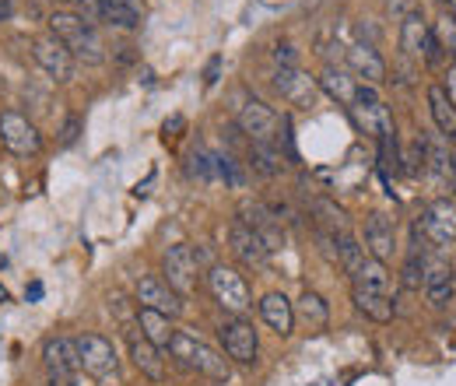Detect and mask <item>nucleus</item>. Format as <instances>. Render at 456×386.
<instances>
[{"label":"nucleus","mask_w":456,"mask_h":386,"mask_svg":"<svg viewBox=\"0 0 456 386\" xmlns=\"http://www.w3.org/2000/svg\"><path fill=\"white\" fill-rule=\"evenodd\" d=\"M166 351H169V355L179 362V365H183V369H193V373L211 376V380H218V383H225V380H228L225 355H218L211 344H204V341H200V337H193V333L175 331Z\"/></svg>","instance_id":"f257e3e1"},{"label":"nucleus","mask_w":456,"mask_h":386,"mask_svg":"<svg viewBox=\"0 0 456 386\" xmlns=\"http://www.w3.org/2000/svg\"><path fill=\"white\" fill-rule=\"evenodd\" d=\"M208 288L215 295V302L232 313V316H242L253 309V295H249V284L246 277L239 275L235 267H225V264H215L211 275H208Z\"/></svg>","instance_id":"f03ea898"},{"label":"nucleus","mask_w":456,"mask_h":386,"mask_svg":"<svg viewBox=\"0 0 456 386\" xmlns=\"http://www.w3.org/2000/svg\"><path fill=\"white\" fill-rule=\"evenodd\" d=\"M0 141H4V148H7L11 155H18V159H28V155H39V152H43V134H39V127H36L28 116H21V112H14V110L0 112Z\"/></svg>","instance_id":"7ed1b4c3"},{"label":"nucleus","mask_w":456,"mask_h":386,"mask_svg":"<svg viewBox=\"0 0 456 386\" xmlns=\"http://www.w3.org/2000/svg\"><path fill=\"white\" fill-rule=\"evenodd\" d=\"M162 281L169 284L172 292L179 295V299H186V295H193L197 292V275H200V264H197V253L186 246V242H179V246H169L166 250V257H162Z\"/></svg>","instance_id":"20e7f679"},{"label":"nucleus","mask_w":456,"mask_h":386,"mask_svg":"<svg viewBox=\"0 0 456 386\" xmlns=\"http://www.w3.org/2000/svg\"><path fill=\"white\" fill-rule=\"evenodd\" d=\"M235 119H239V130L249 137V144H278L281 119L264 99H246L235 112Z\"/></svg>","instance_id":"39448f33"},{"label":"nucleus","mask_w":456,"mask_h":386,"mask_svg":"<svg viewBox=\"0 0 456 386\" xmlns=\"http://www.w3.org/2000/svg\"><path fill=\"white\" fill-rule=\"evenodd\" d=\"M74 344H77V362L88 376H113L119 369L113 341H106L102 333H81L74 337Z\"/></svg>","instance_id":"423d86ee"},{"label":"nucleus","mask_w":456,"mask_h":386,"mask_svg":"<svg viewBox=\"0 0 456 386\" xmlns=\"http://www.w3.org/2000/svg\"><path fill=\"white\" fill-rule=\"evenodd\" d=\"M274 88L281 92L288 106L295 110H313L316 99H320V85L316 78H309L302 67H278L274 70Z\"/></svg>","instance_id":"0eeeda50"},{"label":"nucleus","mask_w":456,"mask_h":386,"mask_svg":"<svg viewBox=\"0 0 456 386\" xmlns=\"http://www.w3.org/2000/svg\"><path fill=\"white\" fill-rule=\"evenodd\" d=\"M134 299H137L141 309H155V313H162V316H169V320H175V316L183 313V299L172 292L162 277H155V275L137 277Z\"/></svg>","instance_id":"6e6552de"},{"label":"nucleus","mask_w":456,"mask_h":386,"mask_svg":"<svg viewBox=\"0 0 456 386\" xmlns=\"http://www.w3.org/2000/svg\"><path fill=\"white\" fill-rule=\"evenodd\" d=\"M418 228L425 232L428 242H436L439 250L456 242V204L450 201H432L421 215H418Z\"/></svg>","instance_id":"1a4fd4ad"},{"label":"nucleus","mask_w":456,"mask_h":386,"mask_svg":"<svg viewBox=\"0 0 456 386\" xmlns=\"http://www.w3.org/2000/svg\"><path fill=\"white\" fill-rule=\"evenodd\" d=\"M222 344H225V355L239 365H253L256 362V351H260V337L253 331V324H246L242 316H232L222 324Z\"/></svg>","instance_id":"9d476101"},{"label":"nucleus","mask_w":456,"mask_h":386,"mask_svg":"<svg viewBox=\"0 0 456 386\" xmlns=\"http://www.w3.org/2000/svg\"><path fill=\"white\" fill-rule=\"evenodd\" d=\"M239 221H246V225L264 239L267 253H274V250L285 246V228H281L278 215H274L267 204H260V201H246V204L239 208Z\"/></svg>","instance_id":"9b49d317"},{"label":"nucleus","mask_w":456,"mask_h":386,"mask_svg":"<svg viewBox=\"0 0 456 386\" xmlns=\"http://www.w3.org/2000/svg\"><path fill=\"white\" fill-rule=\"evenodd\" d=\"M32 56H36V63H39L53 81H70V78H74V56H70V50L60 43L57 36H39V39L32 43Z\"/></svg>","instance_id":"f8f14e48"},{"label":"nucleus","mask_w":456,"mask_h":386,"mask_svg":"<svg viewBox=\"0 0 456 386\" xmlns=\"http://www.w3.org/2000/svg\"><path fill=\"white\" fill-rule=\"evenodd\" d=\"M394 250H397V228L394 221L387 218L383 211L369 215L365 218V253L379 264H390L394 260Z\"/></svg>","instance_id":"ddd939ff"},{"label":"nucleus","mask_w":456,"mask_h":386,"mask_svg":"<svg viewBox=\"0 0 456 386\" xmlns=\"http://www.w3.org/2000/svg\"><path fill=\"white\" fill-rule=\"evenodd\" d=\"M418 144H421V162L425 168L439 179V183H453V152H450V141L436 130V134H418Z\"/></svg>","instance_id":"4468645a"},{"label":"nucleus","mask_w":456,"mask_h":386,"mask_svg":"<svg viewBox=\"0 0 456 386\" xmlns=\"http://www.w3.org/2000/svg\"><path fill=\"white\" fill-rule=\"evenodd\" d=\"M228 250L246 267H264L267 264V246H264V239L246 221H232V228H228Z\"/></svg>","instance_id":"2eb2a0df"},{"label":"nucleus","mask_w":456,"mask_h":386,"mask_svg":"<svg viewBox=\"0 0 456 386\" xmlns=\"http://www.w3.org/2000/svg\"><path fill=\"white\" fill-rule=\"evenodd\" d=\"M43 365H46L50 380H53V376H74V373H81L74 337H63V333H60V337H50V341L43 344Z\"/></svg>","instance_id":"dca6fc26"},{"label":"nucleus","mask_w":456,"mask_h":386,"mask_svg":"<svg viewBox=\"0 0 456 386\" xmlns=\"http://www.w3.org/2000/svg\"><path fill=\"white\" fill-rule=\"evenodd\" d=\"M347 67H351L354 78H362V85H379V81H387V63H383V56L376 53L372 46H365V43L347 46Z\"/></svg>","instance_id":"f3484780"},{"label":"nucleus","mask_w":456,"mask_h":386,"mask_svg":"<svg viewBox=\"0 0 456 386\" xmlns=\"http://www.w3.org/2000/svg\"><path fill=\"white\" fill-rule=\"evenodd\" d=\"M260 316H264V324L278 337H288V333L295 331V309H291L285 292H267L260 299Z\"/></svg>","instance_id":"a211bd4d"},{"label":"nucleus","mask_w":456,"mask_h":386,"mask_svg":"<svg viewBox=\"0 0 456 386\" xmlns=\"http://www.w3.org/2000/svg\"><path fill=\"white\" fill-rule=\"evenodd\" d=\"M130 358L134 365L151 380V383H162L166 380V362H162V351L144 337V333L130 331Z\"/></svg>","instance_id":"6ab92c4d"},{"label":"nucleus","mask_w":456,"mask_h":386,"mask_svg":"<svg viewBox=\"0 0 456 386\" xmlns=\"http://www.w3.org/2000/svg\"><path fill=\"white\" fill-rule=\"evenodd\" d=\"M99 18L113 29H141L144 21V0H99Z\"/></svg>","instance_id":"aec40b11"},{"label":"nucleus","mask_w":456,"mask_h":386,"mask_svg":"<svg viewBox=\"0 0 456 386\" xmlns=\"http://www.w3.org/2000/svg\"><path fill=\"white\" fill-rule=\"evenodd\" d=\"M295 309V324H302L305 331H323L330 324V306L320 292H302L298 302H291Z\"/></svg>","instance_id":"412c9836"},{"label":"nucleus","mask_w":456,"mask_h":386,"mask_svg":"<svg viewBox=\"0 0 456 386\" xmlns=\"http://www.w3.org/2000/svg\"><path fill=\"white\" fill-rule=\"evenodd\" d=\"M316 85H320V88H323L338 106H347V110H351V103H354V88H358V81L351 78V70L327 63V67H323V74L316 78Z\"/></svg>","instance_id":"4be33fe9"},{"label":"nucleus","mask_w":456,"mask_h":386,"mask_svg":"<svg viewBox=\"0 0 456 386\" xmlns=\"http://www.w3.org/2000/svg\"><path fill=\"white\" fill-rule=\"evenodd\" d=\"M425 295L432 306H446L456 295V271L446 264H425Z\"/></svg>","instance_id":"5701e85b"},{"label":"nucleus","mask_w":456,"mask_h":386,"mask_svg":"<svg viewBox=\"0 0 456 386\" xmlns=\"http://www.w3.org/2000/svg\"><path fill=\"white\" fill-rule=\"evenodd\" d=\"M428 110H432V119H436L439 134L446 141H456V103L446 95L443 85H432L428 88Z\"/></svg>","instance_id":"b1692460"},{"label":"nucleus","mask_w":456,"mask_h":386,"mask_svg":"<svg viewBox=\"0 0 456 386\" xmlns=\"http://www.w3.org/2000/svg\"><path fill=\"white\" fill-rule=\"evenodd\" d=\"M354 309L365 316V320H372V324H390L394 320V299L390 295H379V292H362V288H354Z\"/></svg>","instance_id":"393cba45"},{"label":"nucleus","mask_w":456,"mask_h":386,"mask_svg":"<svg viewBox=\"0 0 456 386\" xmlns=\"http://www.w3.org/2000/svg\"><path fill=\"white\" fill-rule=\"evenodd\" d=\"M428 39H432V29L425 25V18L421 14H407L403 25H400V50L421 60L425 50H428Z\"/></svg>","instance_id":"a878e982"},{"label":"nucleus","mask_w":456,"mask_h":386,"mask_svg":"<svg viewBox=\"0 0 456 386\" xmlns=\"http://www.w3.org/2000/svg\"><path fill=\"white\" fill-rule=\"evenodd\" d=\"M63 46L70 50V56H74V60H81V63H92V67L106 60V46H102V39H99V32H95L92 25H85L77 36H70Z\"/></svg>","instance_id":"bb28decb"},{"label":"nucleus","mask_w":456,"mask_h":386,"mask_svg":"<svg viewBox=\"0 0 456 386\" xmlns=\"http://www.w3.org/2000/svg\"><path fill=\"white\" fill-rule=\"evenodd\" d=\"M137 327H141V333H144L159 351L169 348L172 333H175L169 316H162V313H155V309H141V306H137Z\"/></svg>","instance_id":"cd10ccee"},{"label":"nucleus","mask_w":456,"mask_h":386,"mask_svg":"<svg viewBox=\"0 0 456 386\" xmlns=\"http://www.w3.org/2000/svg\"><path fill=\"white\" fill-rule=\"evenodd\" d=\"M313 218L320 225V232H330V235H344V232H351V221L344 215L341 208L330 201V197H313Z\"/></svg>","instance_id":"c85d7f7f"},{"label":"nucleus","mask_w":456,"mask_h":386,"mask_svg":"<svg viewBox=\"0 0 456 386\" xmlns=\"http://www.w3.org/2000/svg\"><path fill=\"white\" fill-rule=\"evenodd\" d=\"M351 277H354V288H362V292L390 295V275H387V264H379V260H372V257H365V264H362Z\"/></svg>","instance_id":"c756f323"},{"label":"nucleus","mask_w":456,"mask_h":386,"mask_svg":"<svg viewBox=\"0 0 456 386\" xmlns=\"http://www.w3.org/2000/svg\"><path fill=\"white\" fill-rule=\"evenodd\" d=\"M365 257H369V253H365V246H362L351 232L338 235V264H341L347 275H354V271L365 264Z\"/></svg>","instance_id":"7c9ffc66"},{"label":"nucleus","mask_w":456,"mask_h":386,"mask_svg":"<svg viewBox=\"0 0 456 386\" xmlns=\"http://www.w3.org/2000/svg\"><path fill=\"white\" fill-rule=\"evenodd\" d=\"M253 166H256L260 176H267V179L281 176V168H285L281 148L278 144H253Z\"/></svg>","instance_id":"2f4dec72"},{"label":"nucleus","mask_w":456,"mask_h":386,"mask_svg":"<svg viewBox=\"0 0 456 386\" xmlns=\"http://www.w3.org/2000/svg\"><path fill=\"white\" fill-rule=\"evenodd\" d=\"M432 39L439 43V50H446V53L456 56V21L450 14H439L436 18V25H432Z\"/></svg>","instance_id":"473e14b6"},{"label":"nucleus","mask_w":456,"mask_h":386,"mask_svg":"<svg viewBox=\"0 0 456 386\" xmlns=\"http://www.w3.org/2000/svg\"><path fill=\"white\" fill-rule=\"evenodd\" d=\"M218 168H215V155H204V152H193L190 155V179L197 183H215Z\"/></svg>","instance_id":"72a5a7b5"},{"label":"nucleus","mask_w":456,"mask_h":386,"mask_svg":"<svg viewBox=\"0 0 456 386\" xmlns=\"http://www.w3.org/2000/svg\"><path fill=\"white\" fill-rule=\"evenodd\" d=\"M215 168H218V176L225 179L228 186H235V190L246 186V172L239 168V162H235L232 155H215Z\"/></svg>","instance_id":"f704fd0d"},{"label":"nucleus","mask_w":456,"mask_h":386,"mask_svg":"<svg viewBox=\"0 0 456 386\" xmlns=\"http://www.w3.org/2000/svg\"><path fill=\"white\" fill-rule=\"evenodd\" d=\"M421 284H425V260L414 253L403 267V288H421Z\"/></svg>","instance_id":"c9c22d12"},{"label":"nucleus","mask_w":456,"mask_h":386,"mask_svg":"<svg viewBox=\"0 0 456 386\" xmlns=\"http://www.w3.org/2000/svg\"><path fill=\"white\" fill-rule=\"evenodd\" d=\"M383 99H379V92H376V85H358L354 88V103L351 106H362V110H369V106H379Z\"/></svg>","instance_id":"e433bc0d"},{"label":"nucleus","mask_w":456,"mask_h":386,"mask_svg":"<svg viewBox=\"0 0 456 386\" xmlns=\"http://www.w3.org/2000/svg\"><path fill=\"white\" fill-rule=\"evenodd\" d=\"M74 4H77V11H74V14H77V18H85L92 29L102 21V18H99V0H74Z\"/></svg>","instance_id":"4c0bfd02"},{"label":"nucleus","mask_w":456,"mask_h":386,"mask_svg":"<svg viewBox=\"0 0 456 386\" xmlns=\"http://www.w3.org/2000/svg\"><path fill=\"white\" fill-rule=\"evenodd\" d=\"M77 134H81V119H77V116H70V119L63 123V130H60V144H63V148H70V144L77 141Z\"/></svg>","instance_id":"58836bf2"},{"label":"nucleus","mask_w":456,"mask_h":386,"mask_svg":"<svg viewBox=\"0 0 456 386\" xmlns=\"http://www.w3.org/2000/svg\"><path fill=\"white\" fill-rule=\"evenodd\" d=\"M274 63H278V67H298V53H295V46H278V50H274Z\"/></svg>","instance_id":"ea45409f"},{"label":"nucleus","mask_w":456,"mask_h":386,"mask_svg":"<svg viewBox=\"0 0 456 386\" xmlns=\"http://www.w3.org/2000/svg\"><path fill=\"white\" fill-rule=\"evenodd\" d=\"M218 70H222V56H211V63H208V70H204V85H208V88L218 81Z\"/></svg>","instance_id":"a19ab883"},{"label":"nucleus","mask_w":456,"mask_h":386,"mask_svg":"<svg viewBox=\"0 0 456 386\" xmlns=\"http://www.w3.org/2000/svg\"><path fill=\"white\" fill-rule=\"evenodd\" d=\"M50 386H81V380H77V373L74 376H53Z\"/></svg>","instance_id":"79ce46f5"},{"label":"nucleus","mask_w":456,"mask_h":386,"mask_svg":"<svg viewBox=\"0 0 456 386\" xmlns=\"http://www.w3.org/2000/svg\"><path fill=\"white\" fill-rule=\"evenodd\" d=\"M25 299H28V302H36V299H43V284H39V281H32V284L25 288Z\"/></svg>","instance_id":"37998d69"},{"label":"nucleus","mask_w":456,"mask_h":386,"mask_svg":"<svg viewBox=\"0 0 456 386\" xmlns=\"http://www.w3.org/2000/svg\"><path fill=\"white\" fill-rule=\"evenodd\" d=\"M186 127V119L183 116H172V119H166V134H175V130H183Z\"/></svg>","instance_id":"c03bdc74"},{"label":"nucleus","mask_w":456,"mask_h":386,"mask_svg":"<svg viewBox=\"0 0 456 386\" xmlns=\"http://www.w3.org/2000/svg\"><path fill=\"white\" fill-rule=\"evenodd\" d=\"M443 88H446V95H450V99L456 103V67L450 70V85H443Z\"/></svg>","instance_id":"a18cd8bd"},{"label":"nucleus","mask_w":456,"mask_h":386,"mask_svg":"<svg viewBox=\"0 0 456 386\" xmlns=\"http://www.w3.org/2000/svg\"><path fill=\"white\" fill-rule=\"evenodd\" d=\"M446 14H450V18L456 21V0H450V11H446Z\"/></svg>","instance_id":"49530a36"},{"label":"nucleus","mask_w":456,"mask_h":386,"mask_svg":"<svg viewBox=\"0 0 456 386\" xmlns=\"http://www.w3.org/2000/svg\"><path fill=\"white\" fill-rule=\"evenodd\" d=\"M453 190H456V152H453Z\"/></svg>","instance_id":"de8ad7c7"},{"label":"nucleus","mask_w":456,"mask_h":386,"mask_svg":"<svg viewBox=\"0 0 456 386\" xmlns=\"http://www.w3.org/2000/svg\"><path fill=\"white\" fill-rule=\"evenodd\" d=\"M439 4H446V0H439Z\"/></svg>","instance_id":"09e8293b"},{"label":"nucleus","mask_w":456,"mask_h":386,"mask_svg":"<svg viewBox=\"0 0 456 386\" xmlns=\"http://www.w3.org/2000/svg\"><path fill=\"white\" fill-rule=\"evenodd\" d=\"M218 386H225V383H218Z\"/></svg>","instance_id":"8fccbe9b"},{"label":"nucleus","mask_w":456,"mask_h":386,"mask_svg":"<svg viewBox=\"0 0 456 386\" xmlns=\"http://www.w3.org/2000/svg\"><path fill=\"white\" fill-rule=\"evenodd\" d=\"M453 60H456V56H453Z\"/></svg>","instance_id":"3c124183"}]
</instances>
